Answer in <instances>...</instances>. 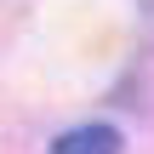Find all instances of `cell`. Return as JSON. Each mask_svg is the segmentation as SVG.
<instances>
[{
  "mask_svg": "<svg viewBox=\"0 0 154 154\" xmlns=\"http://www.w3.org/2000/svg\"><path fill=\"white\" fill-rule=\"evenodd\" d=\"M46 154H120V131L114 126H74V131H63Z\"/></svg>",
  "mask_w": 154,
  "mask_h": 154,
  "instance_id": "obj_1",
  "label": "cell"
}]
</instances>
